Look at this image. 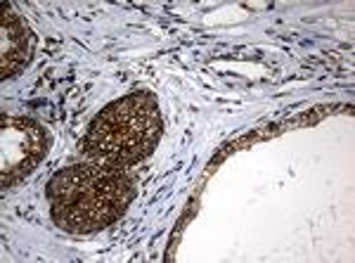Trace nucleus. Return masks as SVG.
I'll return each instance as SVG.
<instances>
[{"mask_svg": "<svg viewBox=\"0 0 355 263\" xmlns=\"http://www.w3.org/2000/svg\"><path fill=\"white\" fill-rule=\"evenodd\" d=\"M48 150V135L31 119L8 117L0 119V185L3 190L26 178L41 164Z\"/></svg>", "mask_w": 355, "mask_h": 263, "instance_id": "nucleus-3", "label": "nucleus"}, {"mask_svg": "<svg viewBox=\"0 0 355 263\" xmlns=\"http://www.w3.org/2000/svg\"><path fill=\"white\" fill-rule=\"evenodd\" d=\"M162 133L159 102L145 90H137L97 114L78 142V152L88 162L128 169L157 150Z\"/></svg>", "mask_w": 355, "mask_h": 263, "instance_id": "nucleus-2", "label": "nucleus"}, {"mask_svg": "<svg viewBox=\"0 0 355 263\" xmlns=\"http://www.w3.org/2000/svg\"><path fill=\"white\" fill-rule=\"evenodd\" d=\"M135 197V180L125 169L81 162L62 169L48 185L50 214L62 230L88 235L112 226Z\"/></svg>", "mask_w": 355, "mask_h": 263, "instance_id": "nucleus-1", "label": "nucleus"}, {"mask_svg": "<svg viewBox=\"0 0 355 263\" xmlns=\"http://www.w3.org/2000/svg\"><path fill=\"white\" fill-rule=\"evenodd\" d=\"M3 48H0V78H10L28 62L33 53V36L31 28L21 17H17L8 5H3Z\"/></svg>", "mask_w": 355, "mask_h": 263, "instance_id": "nucleus-4", "label": "nucleus"}]
</instances>
